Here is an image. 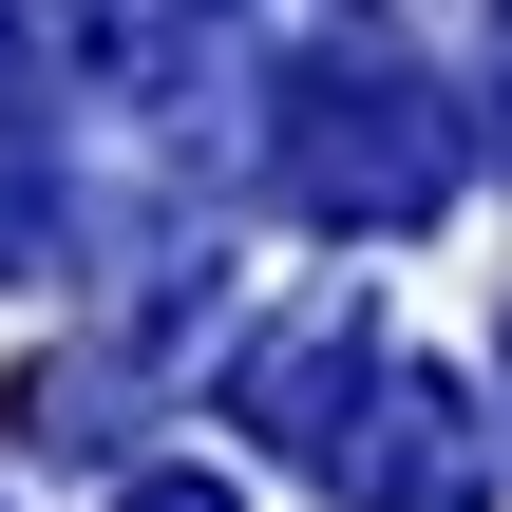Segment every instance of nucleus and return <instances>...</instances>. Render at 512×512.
Instances as JSON below:
<instances>
[{
    "label": "nucleus",
    "mask_w": 512,
    "mask_h": 512,
    "mask_svg": "<svg viewBox=\"0 0 512 512\" xmlns=\"http://www.w3.org/2000/svg\"><path fill=\"white\" fill-rule=\"evenodd\" d=\"M228 418H247L266 456H304L342 512H475V494H494V418H475L437 361H399L361 304L285 323V342L228 380Z\"/></svg>",
    "instance_id": "obj_1"
},
{
    "label": "nucleus",
    "mask_w": 512,
    "mask_h": 512,
    "mask_svg": "<svg viewBox=\"0 0 512 512\" xmlns=\"http://www.w3.org/2000/svg\"><path fill=\"white\" fill-rule=\"evenodd\" d=\"M266 171H285L304 228H437L456 171H475V133H456V95H437L418 57L323 38V57L266 76Z\"/></svg>",
    "instance_id": "obj_2"
},
{
    "label": "nucleus",
    "mask_w": 512,
    "mask_h": 512,
    "mask_svg": "<svg viewBox=\"0 0 512 512\" xmlns=\"http://www.w3.org/2000/svg\"><path fill=\"white\" fill-rule=\"evenodd\" d=\"M76 266V190H57V114L0 76V285H57Z\"/></svg>",
    "instance_id": "obj_3"
},
{
    "label": "nucleus",
    "mask_w": 512,
    "mask_h": 512,
    "mask_svg": "<svg viewBox=\"0 0 512 512\" xmlns=\"http://www.w3.org/2000/svg\"><path fill=\"white\" fill-rule=\"evenodd\" d=\"M19 437L38 456H114V361H38L19 380Z\"/></svg>",
    "instance_id": "obj_4"
},
{
    "label": "nucleus",
    "mask_w": 512,
    "mask_h": 512,
    "mask_svg": "<svg viewBox=\"0 0 512 512\" xmlns=\"http://www.w3.org/2000/svg\"><path fill=\"white\" fill-rule=\"evenodd\" d=\"M114 512H247V494H209V475H133Z\"/></svg>",
    "instance_id": "obj_5"
},
{
    "label": "nucleus",
    "mask_w": 512,
    "mask_h": 512,
    "mask_svg": "<svg viewBox=\"0 0 512 512\" xmlns=\"http://www.w3.org/2000/svg\"><path fill=\"white\" fill-rule=\"evenodd\" d=\"M494 152H512V57H494Z\"/></svg>",
    "instance_id": "obj_6"
}]
</instances>
